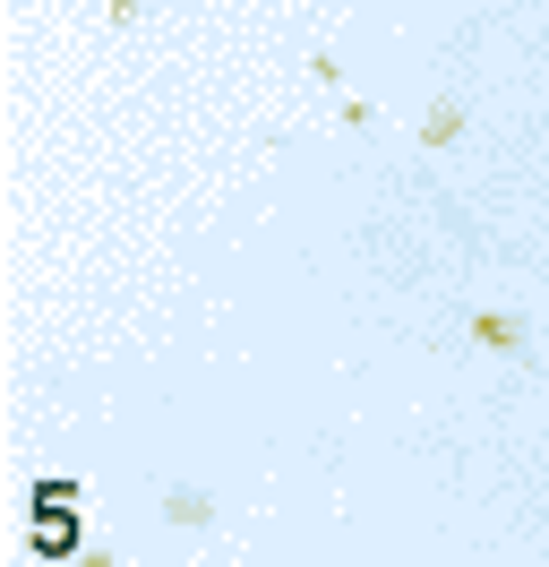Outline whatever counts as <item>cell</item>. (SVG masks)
<instances>
[{
  "label": "cell",
  "instance_id": "6da1fadb",
  "mask_svg": "<svg viewBox=\"0 0 549 567\" xmlns=\"http://www.w3.org/2000/svg\"><path fill=\"white\" fill-rule=\"evenodd\" d=\"M480 344H498V353H524V327H515V319H480Z\"/></svg>",
  "mask_w": 549,
  "mask_h": 567
}]
</instances>
